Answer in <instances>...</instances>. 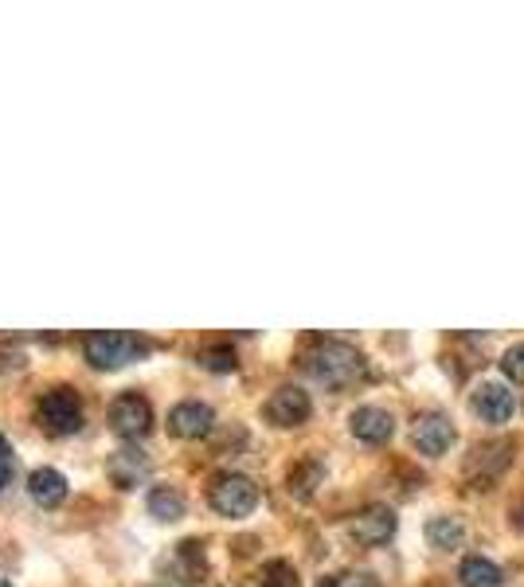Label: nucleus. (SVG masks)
Segmentation results:
<instances>
[{
	"label": "nucleus",
	"instance_id": "nucleus-1",
	"mask_svg": "<svg viewBox=\"0 0 524 587\" xmlns=\"http://www.w3.org/2000/svg\"><path fill=\"white\" fill-rule=\"evenodd\" d=\"M301 364L325 388H349L364 376V353L349 341H313V349L301 356Z\"/></svg>",
	"mask_w": 524,
	"mask_h": 587
},
{
	"label": "nucleus",
	"instance_id": "nucleus-2",
	"mask_svg": "<svg viewBox=\"0 0 524 587\" xmlns=\"http://www.w3.org/2000/svg\"><path fill=\"white\" fill-rule=\"evenodd\" d=\"M83 353L95 369L114 372L129 361H141V356L149 353V341L138 338V333H114V329H103V333H90V338L83 341Z\"/></svg>",
	"mask_w": 524,
	"mask_h": 587
},
{
	"label": "nucleus",
	"instance_id": "nucleus-3",
	"mask_svg": "<svg viewBox=\"0 0 524 587\" xmlns=\"http://www.w3.org/2000/svg\"><path fill=\"white\" fill-rule=\"evenodd\" d=\"M35 415H40L43 431H52V435H75V431H83V399H78L71 388L43 392V399H40V407H35Z\"/></svg>",
	"mask_w": 524,
	"mask_h": 587
},
{
	"label": "nucleus",
	"instance_id": "nucleus-4",
	"mask_svg": "<svg viewBox=\"0 0 524 587\" xmlns=\"http://www.w3.org/2000/svg\"><path fill=\"white\" fill-rule=\"evenodd\" d=\"M207 501L220 517H247L258 505V485L247 474H220L207 490Z\"/></svg>",
	"mask_w": 524,
	"mask_h": 587
},
{
	"label": "nucleus",
	"instance_id": "nucleus-5",
	"mask_svg": "<svg viewBox=\"0 0 524 587\" xmlns=\"http://www.w3.org/2000/svg\"><path fill=\"white\" fill-rule=\"evenodd\" d=\"M110 431L129 442L146 439L153 431V407H149V399L138 396V392H121L110 404Z\"/></svg>",
	"mask_w": 524,
	"mask_h": 587
},
{
	"label": "nucleus",
	"instance_id": "nucleus-6",
	"mask_svg": "<svg viewBox=\"0 0 524 587\" xmlns=\"http://www.w3.org/2000/svg\"><path fill=\"white\" fill-rule=\"evenodd\" d=\"M411 442H415V450L427 458L447 455V450L455 447V424L439 412H423L411 427Z\"/></svg>",
	"mask_w": 524,
	"mask_h": 587
},
{
	"label": "nucleus",
	"instance_id": "nucleus-7",
	"mask_svg": "<svg viewBox=\"0 0 524 587\" xmlns=\"http://www.w3.org/2000/svg\"><path fill=\"white\" fill-rule=\"evenodd\" d=\"M470 407L482 424H509V415L516 412V396L509 392V384L482 381L478 384V392L470 396Z\"/></svg>",
	"mask_w": 524,
	"mask_h": 587
},
{
	"label": "nucleus",
	"instance_id": "nucleus-8",
	"mask_svg": "<svg viewBox=\"0 0 524 587\" xmlns=\"http://www.w3.org/2000/svg\"><path fill=\"white\" fill-rule=\"evenodd\" d=\"M310 412H313L310 392L293 388V384L278 388L275 396L267 399V407H263V415H267L275 427H298V424H306V419H310Z\"/></svg>",
	"mask_w": 524,
	"mask_h": 587
},
{
	"label": "nucleus",
	"instance_id": "nucleus-9",
	"mask_svg": "<svg viewBox=\"0 0 524 587\" xmlns=\"http://www.w3.org/2000/svg\"><path fill=\"white\" fill-rule=\"evenodd\" d=\"M349 533H353L356 544H368V548H376V544H387L392 536H396V513L387 510V505H368V510H361L353 517Z\"/></svg>",
	"mask_w": 524,
	"mask_h": 587
},
{
	"label": "nucleus",
	"instance_id": "nucleus-10",
	"mask_svg": "<svg viewBox=\"0 0 524 587\" xmlns=\"http://www.w3.org/2000/svg\"><path fill=\"white\" fill-rule=\"evenodd\" d=\"M149 455L138 447H121L110 455V462H106V474H110V482L118 485V490H138L141 482L149 478Z\"/></svg>",
	"mask_w": 524,
	"mask_h": 587
},
{
	"label": "nucleus",
	"instance_id": "nucleus-11",
	"mask_svg": "<svg viewBox=\"0 0 524 587\" xmlns=\"http://www.w3.org/2000/svg\"><path fill=\"white\" fill-rule=\"evenodd\" d=\"M212 427L215 412L200 399H184L169 412V431L181 435V439H204V435H212Z\"/></svg>",
	"mask_w": 524,
	"mask_h": 587
},
{
	"label": "nucleus",
	"instance_id": "nucleus-12",
	"mask_svg": "<svg viewBox=\"0 0 524 587\" xmlns=\"http://www.w3.org/2000/svg\"><path fill=\"white\" fill-rule=\"evenodd\" d=\"M349 427H353V435L361 442H368V447H384L392 435H396V419H392V412H384V407H356L353 419H349Z\"/></svg>",
	"mask_w": 524,
	"mask_h": 587
},
{
	"label": "nucleus",
	"instance_id": "nucleus-13",
	"mask_svg": "<svg viewBox=\"0 0 524 587\" xmlns=\"http://www.w3.org/2000/svg\"><path fill=\"white\" fill-rule=\"evenodd\" d=\"M28 493H32L35 505L55 510V505H63V498H67V478L52 467H40V470H32V478H28Z\"/></svg>",
	"mask_w": 524,
	"mask_h": 587
},
{
	"label": "nucleus",
	"instance_id": "nucleus-14",
	"mask_svg": "<svg viewBox=\"0 0 524 587\" xmlns=\"http://www.w3.org/2000/svg\"><path fill=\"white\" fill-rule=\"evenodd\" d=\"M458 579H462V587H501L505 572L493 561H485V556H466L462 568H458Z\"/></svg>",
	"mask_w": 524,
	"mask_h": 587
},
{
	"label": "nucleus",
	"instance_id": "nucleus-15",
	"mask_svg": "<svg viewBox=\"0 0 524 587\" xmlns=\"http://www.w3.org/2000/svg\"><path fill=\"white\" fill-rule=\"evenodd\" d=\"M146 505L157 521H181L184 510H189V505H184V493L177 490V485H153L149 498H146Z\"/></svg>",
	"mask_w": 524,
	"mask_h": 587
},
{
	"label": "nucleus",
	"instance_id": "nucleus-16",
	"mask_svg": "<svg viewBox=\"0 0 524 587\" xmlns=\"http://www.w3.org/2000/svg\"><path fill=\"white\" fill-rule=\"evenodd\" d=\"M427 541L435 544V548H442V553H455L458 544L466 541V529L458 517H435L427 525Z\"/></svg>",
	"mask_w": 524,
	"mask_h": 587
},
{
	"label": "nucleus",
	"instance_id": "nucleus-17",
	"mask_svg": "<svg viewBox=\"0 0 524 587\" xmlns=\"http://www.w3.org/2000/svg\"><path fill=\"white\" fill-rule=\"evenodd\" d=\"M321 478H325V467L310 458V462H301V467L290 474V490L298 493V498H313V490L321 485Z\"/></svg>",
	"mask_w": 524,
	"mask_h": 587
},
{
	"label": "nucleus",
	"instance_id": "nucleus-18",
	"mask_svg": "<svg viewBox=\"0 0 524 587\" xmlns=\"http://www.w3.org/2000/svg\"><path fill=\"white\" fill-rule=\"evenodd\" d=\"M255 584L258 587H298V572H293L286 561H275V564H267V568L258 572Z\"/></svg>",
	"mask_w": 524,
	"mask_h": 587
},
{
	"label": "nucleus",
	"instance_id": "nucleus-19",
	"mask_svg": "<svg viewBox=\"0 0 524 587\" xmlns=\"http://www.w3.org/2000/svg\"><path fill=\"white\" fill-rule=\"evenodd\" d=\"M200 364L212 369V372H232L235 369V349H227V345L204 349V353H200Z\"/></svg>",
	"mask_w": 524,
	"mask_h": 587
},
{
	"label": "nucleus",
	"instance_id": "nucleus-20",
	"mask_svg": "<svg viewBox=\"0 0 524 587\" xmlns=\"http://www.w3.org/2000/svg\"><path fill=\"white\" fill-rule=\"evenodd\" d=\"M321 587H379V579L368 572H341V576L321 579Z\"/></svg>",
	"mask_w": 524,
	"mask_h": 587
},
{
	"label": "nucleus",
	"instance_id": "nucleus-21",
	"mask_svg": "<svg viewBox=\"0 0 524 587\" xmlns=\"http://www.w3.org/2000/svg\"><path fill=\"white\" fill-rule=\"evenodd\" d=\"M501 372H505L509 381L524 384V345L505 349V356H501Z\"/></svg>",
	"mask_w": 524,
	"mask_h": 587
},
{
	"label": "nucleus",
	"instance_id": "nucleus-22",
	"mask_svg": "<svg viewBox=\"0 0 524 587\" xmlns=\"http://www.w3.org/2000/svg\"><path fill=\"white\" fill-rule=\"evenodd\" d=\"M12 470H17V455H12V442L0 435V490L12 482Z\"/></svg>",
	"mask_w": 524,
	"mask_h": 587
},
{
	"label": "nucleus",
	"instance_id": "nucleus-23",
	"mask_svg": "<svg viewBox=\"0 0 524 587\" xmlns=\"http://www.w3.org/2000/svg\"><path fill=\"white\" fill-rule=\"evenodd\" d=\"M0 587H12V584H9V579H0Z\"/></svg>",
	"mask_w": 524,
	"mask_h": 587
}]
</instances>
